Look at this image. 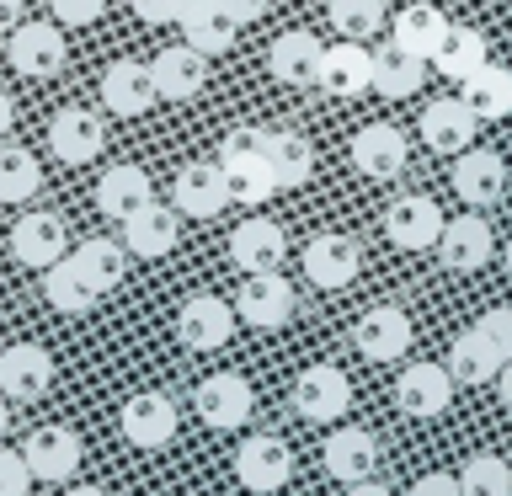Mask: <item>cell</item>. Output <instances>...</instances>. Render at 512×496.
Wrapping results in <instances>:
<instances>
[{"label":"cell","instance_id":"cell-1","mask_svg":"<svg viewBox=\"0 0 512 496\" xmlns=\"http://www.w3.org/2000/svg\"><path fill=\"white\" fill-rule=\"evenodd\" d=\"M6 59L16 75L27 80H48L64 70V59H70V43H64L59 22H22L6 32Z\"/></svg>","mask_w":512,"mask_h":496},{"label":"cell","instance_id":"cell-2","mask_svg":"<svg viewBox=\"0 0 512 496\" xmlns=\"http://www.w3.org/2000/svg\"><path fill=\"white\" fill-rule=\"evenodd\" d=\"M288 400H294V411L304 422H342L352 406V379L336 363H310V368H299Z\"/></svg>","mask_w":512,"mask_h":496},{"label":"cell","instance_id":"cell-3","mask_svg":"<svg viewBox=\"0 0 512 496\" xmlns=\"http://www.w3.org/2000/svg\"><path fill=\"white\" fill-rule=\"evenodd\" d=\"M299 267H304V278H310L315 288L336 294V288H347L363 272V246L352 235H342V230L310 235V240H304V251H299Z\"/></svg>","mask_w":512,"mask_h":496},{"label":"cell","instance_id":"cell-4","mask_svg":"<svg viewBox=\"0 0 512 496\" xmlns=\"http://www.w3.org/2000/svg\"><path fill=\"white\" fill-rule=\"evenodd\" d=\"M288 475H294V448L283 438H272V432H251L246 443L235 448V480L256 496H272L288 486Z\"/></svg>","mask_w":512,"mask_h":496},{"label":"cell","instance_id":"cell-5","mask_svg":"<svg viewBox=\"0 0 512 496\" xmlns=\"http://www.w3.org/2000/svg\"><path fill=\"white\" fill-rule=\"evenodd\" d=\"M294 299L299 294L283 272H246V283H240V294H235V315L256 331H278L294 320Z\"/></svg>","mask_w":512,"mask_h":496},{"label":"cell","instance_id":"cell-6","mask_svg":"<svg viewBox=\"0 0 512 496\" xmlns=\"http://www.w3.org/2000/svg\"><path fill=\"white\" fill-rule=\"evenodd\" d=\"M11 256L22 267H38V272L64 262V256H70V230H64V219L48 214V208L22 214V219H16V230H11Z\"/></svg>","mask_w":512,"mask_h":496},{"label":"cell","instance_id":"cell-7","mask_svg":"<svg viewBox=\"0 0 512 496\" xmlns=\"http://www.w3.org/2000/svg\"><path fill=\"white\" fill-rule=\"evenodd\" d=\"M118 432H123V443H134V448H166L176 438V400L160 395V390L128 395L123 411H118Z\"/></svg>","mask_w":512,"mask_h":496},{"label":"cell","instance_id":"cell-8","mask_svg":"<svg viewBox=\"0 0 512 496\" xmlns=\"http://www.w3.org/2000/svg\"><path fill=\"white\" fill-rule=\"evenodd\" d=\"M443 214L427 192H406L384 208V235L395 240L400 251H438V235H443Z\"/></svg>","mask_w":512,"mask_h":496},{"label":"cell","instance_id":"cell-9","mask_svg":"<svg viewBox=\"0 0 512 496\" xmlns=\"http://www.w3.org/2000/svg\"><path fill=\"white\" fill-rule=\"evenodd\" d=\"M315 86L336 96V102H352V96L374 91V54H368L363 43H331L326 54H320V70H315Z\"/></svg>","mask_w":512,"mask_h":496},{"label":"cell","instance_id":"cell-10","mask_svg":"<svg viewBox=\"0 0 512 496\" xmlns=\"http://www.w3.org/2000/svg\"><path fill=\"white\" fill-rule=\"evenodd\" d=\"M235 304L219 299V294H192L182 304V315H176V336H182V347L192 352H214L235 336Z\"/></svg>","mask_w":512,"mask_h":496},{"label":"cell","instance_id":"cell-11","mask_svg":"<svg viewBox=\"0 0 512 496\" xmlns=\"http://www.w3.org/2000/svg\"><path fill=\"white\" fill-rule=\"evenodd\" d=\"M352 342L368 363H395L406 358L411 347V315L400 310V304H374V310L358 315V326H352Z\"/></svg>","mask_w":512,"mask_h":496},{"label":"cell","instance_id":"cell-12","mask_svg":"<svg viewBox=\"0 0 512 496\" xmlns=\"http://www.w3.org/2000/svg\"><path fill=\"white\" fill-rule=\"evenodd\" d=\"M395 406L406 416H416V422L443 416L454 406V374H448V363H411L406 374L395 379Z\"/></svg>","mask_w":512,"mask_h":496},{"label":"cell","instance_id":"cell-13","mask_svg":"<svg viewBox=\"0 0 512 496\" xmlns=\"http://www.w3.org/2000/svg\"><path fill=\"white\" fill-rule=\"evenodd\" d=\"M48 384H54V358L38 342H11L0 352V395L27 406V400H43Z\"/></svg>","mask_w":512,"mask_h":496},{"label":"cell","instance_id":"cell-14","mask_svg":"<svg viewBox=\"0 0 512 496\" xmlns=\"http://www.w3.org/2000/svg\"><path fill=\"white\" fill-rule=\"evenodd\" d=\"M102 144H107V128L86 107H59L54 118H48V150H54V160H64V166H86V160L102 155Z\"/></svg>","mask_w":512,"mask_h":496},{"label":"cell","instance_id":"cell-15","mask_svg":"<svg viewBox=\"0 0 512 496\" xmlns=\"http://www.w3.org/2000/svg\"><path fill=\"white\" fill-rule=\"evenodd\" d=\"M102 102H107L112 118H144V112L160 102L150 64H139V59H112L107 70H102Z\"/></svg>","mask_w":512,"mask_h":496},{"label":"cell","instance_id":"cell-16","mask_svg":"<svg viewBox=\"0 0 512 496\" xmlns=\"http://www.w3.org/2000/svg\"><path fill=\"white\" fill-rule=\"evenodd\" d=\"M22 459H27L32 480L59 486V480H70L80 470V438L70 427H32L27 443H22Z\"/></svg>","mask_w":512,"mask_h":496},{"label":"cell","instance_id":"cell-17","mask_svg":"<svg viewBox=\"0 0 512 496\" xmlns=\"http://www.w3.org/2000/svg\"><path fill=\"white\" fill-rule=\"evenodd\" d=\"M406 160H411V144L395 123H368V128H358V139H352V166H358L368 182H395V176L406 171Z\"/></svg>","mask_w":512,"mask_h":496},{"label":"cell","instance_id":"cell-18","mask_svg":"<svg viewBox=\"0 0 512 496\" xmlns=\"http://www.w3.org/2000/svg\"><path fill=\"white\" fill-rule=\"evenodd\" d=\"M320 464H326V475L342 480V486L374 480V470H379V443H374V432H363V427H331L326 448H320Z\"/></svg>","mask_w":512,"mask_h":496},{"label":"cell","instance_id":"cell-19","mask_svg":"<svg viewBox=\"0 0 512 496\" xmlns=\"http://www.w3.org/2000/svg\"><path fill=\"white\" fill-rule=\"evenodd\" d=\"M171 203H176V214L214 219L219 208L230 203L224 166H219V160H192V166H182V171H176V182H171Z\"/></svg>","mask_w":512,"mask_h":496},{"label":"cell","instance_id":"cell-20","mask_svg":"<svg viewBox=\"0 0 512 496\" xmlns=\"http://www.w3.org/2000/svg\"><path fill=\"white\" fill-rule=\"evenodd\" d=\"M288 256V240H283V224H272L262 214L240 219L230 230V262L240 272H278Z\"/></svg>","mask_w":512,"mask_h":496},{"label":"cell","instance_id":"cell-21","mask_svg":"<svg viewBox=\"0 0 512 496\" xmlns=\"http://www.w3.org/2000/svg\"><path fill=\"white\" fill-rule=\"evenodd\" d=\"M150 75H155L160 102H192V96L208 86V54H198L192 43L160 48V54L150 59Z\"/></svg>","mask_w":512,"mask_h":496},{"label":"cell","instance_id":"cell-22","mask_svg":"<svg viewBox=\"0 0 512 496\" xmlns=\"http://www.w3.org/2000/svg\"><path fill=\"white\" fill-rule=\"evenodd\" d=\"M475 112L464 107V96H438V102H427L422 112V144L432 155H464L470 150V139H475Z\"/></svg>","mask_w":512,"mask_h":496},{"label":"cell","instance_id":"cell-23","mask_svg":"<svg viewBox=\"0 0 512 496\" xmlns=\"http://www.w3.org/2000/svg\"><path fill=\"white\" fill-rule=\"evenodd\" d=\"M491 251H496V235H491V224L480 214L448 219L443 235H438V256H443L448 272H480L491 262Z\"/></svg>","mask_w":512,"mask_h":496},{"label":"cell","instance_id":"cell-24","mask_svg":"<svg viewBox=\"0 0 512 496\" xmlns=\"http://www.w3.org/2000/svg\"><path fill=\"white\" fill-rule=\"evenodd\" d=\"M192 406H198V416L208 427H246L256 395L240 374H208L198 384V395H192Z\"/></svg>","mask_w":512,"mask_h":496},{"label":"cell","instance_id":"cell-25","mask_svg":"<svg viewBox=\"0 0 512 496\" xmlns=\"http://www.w3.org/2000/svg\"><path fill=\"white\" fill-rule=\"evenodd\" d=\"M448 182H454V192L470 208H486V203L502 198V187H507V160L496 155V150H475V144H470L464 155H454Z\"/></svg>","mask_w":512,"mask_h":496},{"label":"cell","instance_id":"cell-26","mask_svg":"<svg viewBox=\"0 0 512 496\" xmlns=\"http://www.w3.org/2000/svg\"><path fill=\"white\" fill-rule=\"evenodd\" d=\"M176 235H182V214H176V203H160V198H150L123 219V246L134 256H171Z\"/></svg>","mask_w":512,"mask_h":496},{"label":"cell","instance_id":"cell-27","mask_svg":"<svg viewBox=\"0 0 512 496\" xmlns=\"http://www.w3.org/2000/svg\"><path fill=\"white\" fill-rule=\"evenodd\" d=\"M267 166L278 192H299L315 176V144L299 128H267Z\"/></svg>","mask_w":512,"mask_h":496},{"label":"cell","instance_id":"cell-28","mask_svg":"<svg viewBox=\"0 0 512 496\" xmlns=\"http://www.w3.org/2000/svg\"><path fill=\"white\" fill-rule=\"evenodd\" d=\"M320 54H326V43H320L315 32H283V38L267 48V70H272V80H283V86H315Z\"/></svg>","mask_w":512,"mask_h":496},{"label":"cell","instance_id":"cell-29","mask_svg":"<svg viewBox=\"0 0 512 496\" xmlns=\"http://www.w3.org/2000/svg\"><path fill=\"white\" fill-rule=\"evenodd\" d=\"M155 198V182H150V171L144 166H112V171H102V182H96V208H102L107 219H128L134 208H144Z\"/></svg>","mask_w":512,"mask_h":496},{"label":"cell","instance_id":"cell-30","mask_svg":"<svg viewBox=\"0 0 512 496\" xmlns=\"http://www.w3.org/2000/svg\"><path fill=\"white\" fill-rule=\"evenodd\" d=\"M459 96L480 123H502V118H512V70H502V64H480L470 80H459Z\"/></svg>","mask_w":512,"mask_h":496},{"label":"cell","instance_id":"cell-31","mask_svg":"<svg viewBox=\"0 0 512 496\" xmlns=\"http://www.w3.org/2000/svg\"><path fill=\"white\" fill-rule=\"evenodd\" d=\"M390 38L406 48V54L416 59H432L438 54V43L448 38V16L432 6V0H416V6L406 11H395V22H390Z\"/></svg>","mask_w":512,"mask_h":496},{"label":"cell","instance_id":"cell-32","mask_svg":"<svg viewBox=\"0 0 512 496\" xmlns=\"http://www.w3.org/2000/svg\"><path fill=\"white\" fill-rule=\"evenodd\" d=\"M432 64H438V75H448V80H470L480 64H491L486 32H480V27H454V22H448V38L438 43Z\"/></svg>","mask_w":512,"mask_h":496},{"label":"cell","instance_id":"cell-33","mask_svg":"<svg viewBox=\"0 0 512 496\" xmlns=\"http://www.w3.org/2000/svg\"><path fill=\"white\" fill-rule=\"evenodd\" d=\"M43 299L54 304L59 315H86L96 299H102V288H96L86 272L75 267V256H64V262H54L43 272Z\"/></svg>","mask_w":512,"mask_h":496},{"label":"cell","instance_id":"cell-34","mask_svg":"<svg viewBox=\"0 0 512 496\" xmlns=\"http://www.w3.org/2000/svg\"><path fill=\"white\" fill-rule=\"evenodd\" d=\"M427 80V59H416V54H406L395 38L384 43V48H374V91L379 96H390V102H400V96H411L416 86Z\"/></svg>","mask_w":512,"mask_h":496},{"label":"cell","instance_id":"cell-35","mask_svg":"<svg viewBox=\"0 0 512 496\" xmlns=\"http://www.w3.org/2000/svg\"><path fill=\"white\" fill-rule=\"evenodd\" d=\"M448 374H454V384H491L502 374V352L470 326L454 347H448Z\"/></svg>","mask_w":512,"mask_h":496},{"label":"cell","instance_id":"cell-36","mask_svg":"<svg viewBox=\"0 0 512 496\" xmlns=\"http://www.w3.org/2000/svg\"><path fill=\"white\" fill-rule=\"evenodd\" d=\"M43 187V166L38 155L22 144H0V203H32Z\"/></svg>","mask_w":512,"mask_h":496},{"label":"cell","instance_id":"cell-37","mask_svg":"<svg viewBox=\"0 0 512 496\" xmlns=\"http://www.w3.org/2000/svg\"><path fill=\"white\" fill-rule=\"evenodd\" d=\"M75 267L107 294V288H118L123 272H128V246H123V240H107V235H91V240H80Z\"/></svg>","mask_w":512,"mask_h":496},{"label":"cell","instance_id":"cell-38","mask_svg":"<svg viewBox=\"0 0 512 496\" xmlns=\"http://www.w3.org/2000/svg\"><path fill=\"white\" fill-rule=\"evenodd\" d=\"M224 187H230V203H240V208H262L272 192H278L267 155H256V160H230V166H224Z\"/></svg>","mask_w":512,"mask_h":496},{"label":"cell","instance_id":"cell-39","mask_svg":"<svg viewBox=\"0 0 512 496\" xmlns=\"http://www.w3.org/2000/svg\"><path fill=\"white\" fill-rule=\"evenodd\" d=\"M235 32H240V27L224 16L219 0H214V6H203V11H192L187 22H182V38L198 48V54H230V48H235Z\"/></svg>","mask_w":512,"mask_h":496},{"label":"cell","instance_id":"cell-40","mask_svg":"<svg viewBox=\"0 0 512 496\" xmlns=\"http://www.w3.org/2000/svg\"><path fill=\"white\" fill-rule=\"evenodd\" d=\"M459 496H512V464L502 454H475L459 464Z\"/></svg>","mask_w":512,"mask_h":496},{"label":"cell","instance_id":"cell-41","mask_svg":"<svg viewBox=\"0 0 512 496\" xmlns=\"http://www.w3.org/2000/svg\"><path fill=\"white\" fill-rule=\"evenodd\" d=\"M326 16H331V27L352 43H368V38L384 32V0H331Z\"/></svg>","mask_w":512,"mask_h":496},{"label":"cell","instance_id":"cell-42","mask_svg":"<svg viewBox=\"0 0 512 496\" xmlns=\"http://www.w3.org/2000/svg\"><path fill=\"white\" fill-rule=\"evenodd\" d=\"M267 155V128H230L219 144V166H230V160H256Z\"/></svg>","mask_w":512,"mask_h":496},{"label":"cell","instance_id":"cell-43","mask_svg":"<svg viewBox=\"0 0 512 496\" xmlns=\"http://www.w3.org/2000/svg\"><path fill=\"white\" fill-rule=\"evenodd\" d=\"M27 491H32V470L22 448H0V496H27Z\"/></svg>","mask_w":512,"mask_h":496},{"label":"cell","instance_id":"cell-44","mask_svg":"<svg viewBox=\"0 0 512 496\" xmlns=\"http://www.w3.org/2000/svg\"><path fill=\"white\" fill-rule=\"evenodd\" d=\"M48 6H54L59 27H91V22H102L107 0H48Z\"/></svg>","mask_w":512,"mask_h":496},{"label":"cell","instance_id":"cell-45","mask_svg":"<svg viewBox=\"0 0 512 496\" xmlns=\"http://www.w3.org/2000/svg\"><path fill=\"white\" fill-rule=\"evenodd\" d=\"M475 331L486 336L496 352H502V363L512 358V310H486V315L475 320Z\"/></svg>","mask_w":512,"mask_h":496},{"label":"cell","instance_id":"cell-46","mask_svg":"<svg viewBox=\"0 0 512 496\" xmlns=\"http://www.w3.org/2000/svg\"><path fill=\"white\" fill-rule=\"evenodd\" d=\"M134 6L139 22H150V27H166V22H182V0H128Z\"/></svg>","mask_w":512,"mask_h":496},{"label":"cell","instance_id":"cell-47","mask_svg":"<svg viewBox=\"0 0 512 496\" xmlns=\"http://www.w3.org/2000/svg\"><path fill=\"white\" fill-rule=\"evenodd\" d=\"M224 16H230L235 27H251V22H262L267 16V0H219Z\"/></svg>","mask_w":512,"mask_h":496},{"label":"cell","instance_id":"cell-48","mask_svg":"<svg viewBox=\"0 0 512 496\" xmlns=\"http://www.w3.org/2000/svg\"><path fill=\"white\" fill-rule=\"evenodd\" d=\"M411 496H459V475H422Z\"/></svg>","mask_w":512,"mask_h":496},{"label":"cell","instance_id":"cell-49","mask_svg":"<svg viewBox=\"0 0 512 496\" xmlns=\"http://www.w3.org/2000/svg\"><path fill=\"white\" fill-rule=\"evenodd\" d=\"M11 27H22V0H0V38H6Z\"/></svg>","mask_w":512,"mask_h":496},{"label":"cell","instance_id":"cell-50","mask_svg":"<svg viewBox=\"0 0 512 496\" xmlns=\"http://www.w3.org/2000/svg\"><path fill=\"white\" fill-rule=\"evenodd\" d=\"M11 123H16V102H11V96H6V91H0V139H6V134H11Z\"/></svg>","mask_w":512,"mask_h":496},{"label":"cell","instance_id":"cell-51","mask_svg":"<svg viewBox=\"0 0 512 496\" xmlns=\"http://www.w3.org/2000/svg\"><path fill=\"white\" fill-rule=\"evenodd\" d=\"M496 390H502V406L512 411V358L502 363V374H496Z\"/></svg>","mask_w":512,"mask_h":496},{"label":"cell","instance_id":"cell-52","mask_svg":"<svg viewBox=\"0 0 512 496\" xmlns=\"http://www.w3.org/2000/svg\"><path fill=\"white\" fill-rule=\"evenodd\" d=\"M347 496H390L379 486V480H358V486H347Z\"/></svg>","mask_w":512,"mask_h":496},{"label":"cell","instance_id":"cell-53","mask_svg":"<svg viewBox=\"0 0 512 496\" xmlns=\"http://www.w3.org/2000/svg\"><path fill=\"white\" fill-rule=\"evenodd\" d=\"M64 496H112V491H102V486H70Z\"/></svg>","mask_w":512,"mask_h":496},{"label":"cell","instance_id":"cell-54","mask_svg":"<svg viewBox=\"0 0 512 496\" xmlns=\"http://www.w3.org/2000/svg\"><path fill=\"white\" fill-rule=\"evenodd\" d=\"M6 427H11V406H6V395H0V438H6Z\"/></svg>","mask_w":512,"mask_h":496},{"label":"cell","instance_id":"cell-55","mask_svg":"<svg viewBox=\"0 0 512 496\" xmlns=\"http://www.w3.org/2000/svg\"><path fill=\"white\" fill-rule=\"evenodd\" d=\"M507 272H512V246H507Z\"/></svg>","mask_w":512,"mask_h":496}]
</instances>
